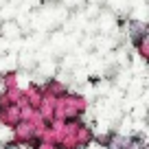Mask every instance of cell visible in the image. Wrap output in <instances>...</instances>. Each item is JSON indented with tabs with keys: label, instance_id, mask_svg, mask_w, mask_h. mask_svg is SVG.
<instances>
[{
	"label": "cell",
	"instance_id": "cell-1",
	"mask_svg": "<svg viewBox=\"0 0 149 149\" xmlns=\"http://www.w3.org/2000/svg\"><path fill=\"white\" fill-rule=\"evenodd\" d=\"M147 26H149V22H143V20H136V18H130L125 24H123L125 35H127V40L132 42V46H136L140 40L147 37Z\"/></svg>",
	"mask_w": 149,
	"mask_h": 149
},
{
	"label": "cell",
	"instance_id": "cell-2",
	"mask_svg": "<svg viewBox=\"0 0 149 149\" xmlns=\"http://www.w3.org/2000/svg\"><path fill=\"white\" fill-rule=\"evenodd\" d=\"M18 123H22V110L20 105H9V107H0V125L13 130Z\"/></svg>",
	"mask_w": 149,
	"mask_h": 149
},
{
	"label": "cell",
	"instance_id": "cell-3",
	"mask_svg": "<svg viewBox=\"0 0 149 149\" xmlns=\"http://www.w3.org/2000/svg\"><path fill=\"white\" fill-rule=\"evenodd\" d=\"M42 88H44V94H48V97H55V99H61V97H66V94L70 92L68 86H66L64 81L55 79V77L46 79V81L42 84Z\"/></svg>",
	"mask_w": 149,
	"mask_h": 149
},
{
	"label": "cell",
	"instance_id": "cell-4",
	"mask_svg": "<svg viewBox=\"0 0 149 149\" xmlns=\"http://www.w3.org/2000/svg\"><path fill=\"white\" fill-rule=\"evenodd\" d=\"M24 97H26L29 105L40 110V105H42V101H44V88L40 84H29L26 88H24Z\"/></svg>",
	"mask_w": 149,
	"mask_h": 149
},
{
	"label": "cell",
	"instance_id": "cell-5",
	"mask_svg": "<svg viewBox=\"0 0 149 149\" xmlns=\"http://www.w3.org/2000/svg\"><path fill=\"white\" fill-rule=\"evenodd\" d=\"M57 101L59 99H55V97H48V94H44V101H42V105H40V116L44 118L46 123H53L55 121V112H57Z\"/></svg>",
	"mask_w": 149,
	"mask_h": 149
},
{
	"label": "cell",
	"instance_id": "cell-6",
	"mask_svg": "<svg viewBox=\"0 0 149 149\" xmlns=\"http://www.w3.org/2000/svg\"><path fill=\"white\" fill-rule=\"evenodd\" d=\"M94 138H97V134H94L92 125L84 121V123H81V125H79V130H77V143H79V147L88 149L90 145L94 143Z\"/></svg>",
	"mask_w": 149,
	"mask_h": 149
},
{
	"label": "cell",
	"instance_id": "cell-7",
	"mask_svg": "<svg viewBox=\"0 0 149 149\" xmlns=\"http://www.w3.org/2000/svg\"><path fill=\"white\" fill-rule=\"evenodd\" d=\"M0 84H2V90H11V88H20L18 84V72L15 70H7L0 77Z\"/></svg>",
	"mask_w": 149,
	"mask_h": 149
},
{
	"label": "cell",
	"instance_id": "cell-8",
	"mask_svg": "<svg viewBox=\"0 0 149 149\" xmlns=\"http://www.w3.org/2000/svg\"><path fill=\"white\" fill-rule=\"evenodd\" d=\"M134 48H136V53H138V57H140V59H143V61H147V64H149V37L140 40V42L136 44Z\"/></svg>",
	"mask_w": 149,
	"mask_h": 149
},
{
	"label": "cell",
	"instance_id": "cell-9",
	"mask_svg": "<svg viewBox=\"0 0 149 149\" xmlns=\"http://www.w3.org/2000/svg\"><path fill=\"white\" fill-rule=\"evenodd\" d=\"M105 149H123V147H121V143H118V136H116V134L112 136V140H110V145H107V147H105Z\"/></svg>",
	"mask_w": 149,
	"mask_h": 149
},
{
	"label": "cell",
	"instance_id": "cell-10",
	"mask_svg": "<svg viewBox=\"0 0 149 149\" xmlns=\"http://www.w3.org/2000/svg\"><path fill=\"white\" fill-rule=\"evenodd\" d=\"M143 149H149V143H145V147H143Z\"/></svg>",
	"mask_w": 149,
	"mask_h": 149
}]
</instances>
